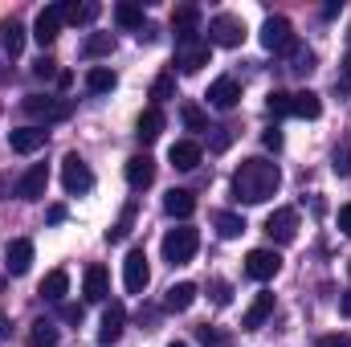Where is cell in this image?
<instances>
[{
	"instance_id": "obj_32",
	"label": "cell",
	"mask_w": 351,
	"mask_h": 347,
	"mask_svg": "<svg viewBox=\"0 0 351 347\" xmlns=\"http://www.w3.org/2000/svg\"><path fill=\"white\" fill-rule=\"evenodd\" d=\"M114 70H106V66H90V74H86V86L94 90V94H106V90H114Z\"/></svg>"
},
{
	"instance_id": "obj_16",
	"label": "cell",
	"mask_w": 351,
	"mask_h": 347,
	"mask_svg": "<svg viewBox=\"0 0 351 347\" xmlns=\"http://www.w3.org/2000/svg\"><path fill=\"white\" fill-rule=\"evenodd\" d=\"M152 180H156V160H152V156H131V160H127V184H131L135 192L152 188Z\"/></svg>"
},
{
	"instance_id": "obj_7",
	"label": "cell",
	"mask_w": 351,
	"mask_h": 347,
	"mask_svg": "<svg viewBox=\"0 0 351 347\" xmlns=\"http://www.w3.org/2000/svg\"><path fill=\"white\" fill-rule=\"evenodd\" d=\"M265 237H269L274 246H290V241L298 237V213H294V208H274V213L265 217Z\"/></svg>"
},
{
	"instance_id": "obj_47",
	"label": "cell",
	"mask_w": 351,
	"mask_h": 347,
	"mask_svg": "<svg viewBox=\"0 0 351 347\" xmlns=\"http://www.w3.org/2000/svg\"><path fill=\"white\" fill-rule=\"evenodd\" d=\"M339 229L351 237V204H343V208H339Z\"/></svg>"
},
{
	"instance_id": "obj_31",
	"label": "cell",
	"mask_w": 351,
	"mask_h": 347,
	"mask_svg": "<svg viewBox=\"0 0 351 347\" xmlns=\"http://www.w3.org/2000/svg\"><path fill=\"white\" fill-rule=\"evenodd\" d=\"M82 53H86V58H106V53H114V33H90L86 45H82Z\"/></svg>"
},
{
	"instance_id": "obj_25",
	"label": "cell",
	"mask_w": 351,
	"mask_h": 347,
	"mask_svg": "<svg viewBox=\"0 0 351 347\" xmlns=\"http://www.w3.org/2000/svg\"><path fill=\"white\" fill-rule=\"evenodd\" d=\"M66 290H70V274H66V270L45 274V282H41V298H45V302H62Z\"/></svg>"
},
{
	"instance_id": "obj_5",
	"label": "cell",
	"mask_w": 351,
	"mask_h": 347,
	"mask_svg": "<svg viewBox=\"0 0 351 347\" xmlns=\"http://www.w3.org/2000/svg\"><path fill=\"white\" fill-rule=\"evenodd\" d=\"M62 184H66L70 196H82V192L94 188V172L86 168V160H82L78 152H70V156L62 160Z\"/></svg>"
},
{
	"instance_id": "obj_49",
	"label": "cell",
	"mask_w": 351,
	"mask_h": 347,
	"mask_svg": "<svg viewBox=\"0 0 351 347\" xmlns=\"http://www.w3.org/2000/svg\"><path fill=\"white\" fill-rule=\"evenodd\" d=\"M217 302H221V307L229 302V286H225V282H217Z\"/></svg>"
},
{
	"instance_id": "obj_38",
	"label": "cell",
	"mask_w": 351,
	"mask_h": 347,
	"mask_svg": "<svg viewBox=\"0 0 351 347\" xmlns=\"http://www.w3.org/2000/svg\"><path fill=\"white\" fill-rule=\"evenodd\" d=\"M290 53H294V66H290L294 74H311V70H315V53H311V49H298V45H294Z\"/></svg>"
},
{
	"instance_id": "obj_2",
	"label": "cell",
	"mask_w": 351,
	"mask_h": 347,
	"mask_svg": "<svg viewBox=\"0 0 351 347\" xmlns=\"http://www.w3.org/2000/svg\"><path fill=\"white\" fill-rule=\"evenodd\" d=\"M196 250H200V233L192 225L168 229V237H164V261L168 265H188V261L196 258Z\"/></svg>"
},
{
	"instance_id": "obj_10",
	"label": "cell",
	"mask_w": 351,
	"mask_h": 347,
	"mask_svg": "<svg viewBox=\"0 0 351 347\" xmlns=\"http://www.w3.org/2000/svg\"><path fill=\"white\" fill-rule=\"evenodd\" d=\"M278 270H282L278 250H250V258H245V274H250L254 282H269V278H278Z\"/></svg>"
},
{
	"instance_id": "obj_14",
	"label": "cell",
	"mask_w": 351,
	"mask_h": 347,
	"mask_svg": "<svg viewBox=\"0 0 351 347\" xmlns=\"http://www.w3.org/2000/svg\"><path fill=\"white\" fill-rule=\"evenodd\" d=\"M58 25H62V12H58V4H49V8H41V12H37L33 37H37V45H41V49L58 41Z\"/></svg>"
},
{
	"instance_id": "obj_3",
	"label": "cell",
	"mask_w": 351,
	"mask_h": 347,
	"mask_svg": "<svg viewBox=\"0 0 351 347\" xmlns=\"http://www.w3.org/2000/svg\"><path fill=\"white\" fill-rule=\"evenodd\" d=\"M245 41V21L233 16V12H217L208 21V45H221V49H237Z\"/></svg>"
},
{
	"instance_id": "obj_17",
	"label": "cell",
	"mask_w": 351,
	"mask_h": 347,
	"mask_svg": "<svg viewBox=\"0 0 351 347\" xmlns=\"http://www.w3.org/2000/svg\"><path fill=\"white\" fill-rule=\"evenodd\" d=\"M82 290H86V302H106V294H110V274H106V265H86Z\"/></svg>"
},
{
	"instance_id": "obj_20",
	"label": "cell",
	"mask_w": 351,
	"mask_h": 347,
	"mask_svg": "<svg viewBox=\"0 0 351 347\" xmlns=\"http://www.w3.org/2000/svg\"><path fill=\"white\" fill-rule=\"evenodd\" d=\"M237 98H241V86H237L233 78H217V82L208 86V102H213L217 110H233Z\"/></svg>"
},
{
	"instance_id": "obj_42",
	"label": "cell",
	"mask_w": 351,
	"mask_h": 347,
	"mask_svg": "<svg viewBox=\"0 0 351 347\" xmlns=\"http://www.w3.org/2000/svg\"><path fill=\"white\" fill-rule=\"evenodd\" d=\"M319 347H351V335H343V331H335V335H323V339H319Z\"/></svg>"
},
{
	"instance_id": "obj_11",
	"label": "cell",
	"mask_w": 351,
	"mask_h": 347,
	"mask_svg": "<svg viewBox=\"0 0 351 347\" xmlns=\"http://www.w3.org/2000/svg\"><path fill=\"white\" fill-rule=\"evenodd\" d=\"M45 188H49V168H45V164H33L29 172L16 180V196H21V200H29V204H33V200H41V196H45Z\"/></svg>"
},
{
	"instance_id": "obj_41",
	"label": "cell",
	"mask_w": 351,
	"mask_h": 347,
	"mask_svg": "<svg viewBox=\"0 0 351 347\" xmlns=\"http://www.w3.org/2000/svg\"><path fill=\"white\" fill-rule=\"evenodd\" d=\"M335 172H339V176H351V147L335 152Z\"/></svg>"
},
{
	"instance_id": "obj_19",
	"label": "cell",
	"mask_w": 351,
	"mask_h": 347,
	"mask_svg": "<svg viewBox=\"0 0 351 347\" xmlns=\"http://www.w3.org/2000/svg\"><path fill=\"white\" fill-rule=\"evenodd\" d=\"M168 160H172V168H180V172H192L200 164V143L196 139H176Z\"/></svg>"
},
{
	"instance_id": "obj_35",
	"label": "cell",
	"mask_w": 351,
	"mask_h": 347,
	"mask_svg": "<svg viewBox=\"0 0 351 347\" xmlns=\"http://www.w3.org/2000/svg\"><path fill=\"white\" fill-rule=\"evenodd\" d=\"M180 119H184L188 131H208V115H204L196 102H184V106H180Z\"/></svg>"
},
{
	"instance_id": "obj_52",
	"label": "cell",
	"mask_w": 351,
	"mask_h": 347,
	"mask_svg": "<svg viewBox=\"0 0 351 347\" xmlns=\"http://www.w3.org/2000/svg\"><path fill=\"white\" fill-rule=\"evenodd\" d=\"M168 347H188V344H168Z\"/></svg>"
},
{
	"instance_id": "obj_27",
	"label": "cell",
	"mask_w": 351,
	"mask_h": 347,
	"mask_svg": "<svg viewBox=\"0 0 351 347\" xmlns=\"http://www.w3.org/2000/svg\"><path fill=\"white\" fill-rule=\"evenodd\" d=\"M192 302H196V286H192V282H176L172 290L164 294V307H168V311H188Z\"/></svg>"
},
{
	"instance_id": "obj_8",
	"label": "cell",
	"mask_w": 351,
	"mask_h": 347,
	"mask_svg": "<svg viewBox=\"0 0 351 347\" xmlns=\"http://www.w3.org/2000/svg\"><path fill=\"white\" fill-rule=\"evenodd\" d=\"M147 282H152L147 254H143V250H131L127 261H123V286H127L131 294H143V290H147Z\"/></svg>"
},
{
	"instance_id": "obj_28",
	"label": "cell",
	"mask_w": 351,
	"mask_h": 347,
	"mask_svg": "<svg viewBox=\"0 0 351 347\" xmlns=\"http://www.w3.org/2000/svg\"><path fill=\"white\" fill-rule=\"evenodd\" d=\"M114 21H119V29H139V33L147 29V25H143V8H139V4H127V0L114 4Z\"/></svg>"
},
{
	"instance_id": "obj_44",
	"label": "cell",
	"mask_w": 351,
	"mask_h": 347,
	"mask_svg": "<svg viewBox=\"0 0 351 347\" xmlns=\"http://www.w3.org/2000/svg\"><path fill=\"white\" fill-rule=\"evenodd\" d=\"M33 74H37V78H53L58 70H53V62H49V58H41V62L33 66Z\"/></svg>"
},
{
	"instance_id": "obj_24",
	"label": "cell",
	"mask_w": 351,
	"mask_h": 347,
	"mask_svg": "<svg viewBox=\"0 0 351 347\" xmlns=\"http://www.w3.org/2000/svg\"><path fill=\"white\" fill-rule=\"evenodd\" d=\"M269 315H274V294H258V298L250 302V311H245L241 327H245V331H258V327H262Z\"/></svg>"
},
{
	"instance_id": "obj_1",
	"label": "cell",
	"mask_w": 351,
	"mask_h": 347,
	"mask_svg": "<svg viewBox=\"0 0 351 347\" xmlns=\"http://www.w3.org/2000/svg\"><path fill=\"white\" fill-rule=\"evenodd\" d=\"M278 184H282L278 164L254 156V160H241V168L233 172V196H237L241 204H262V200H269V196L278 192Z\"/></svg>"
},
{
	"instance_id": "obj_30",
	"label": "cell",
	"mask_w": 351,
	"mask_h": 347,
	"mask_svg": "<svg viewBox=\"0 0 351 347\" xmlns=\"http://www.w3.org/2000/svg\"><path fill=\"white\" fill-rule=\"evenodd\" d=\"M29 347H58V327L49 319H37L29 327Z\"/></svg>"
},
{
	"instance_id": "obj_13",
	"label": "cell",
	"mask_w": 351,
	"mask_h": 347,
	"mask_svg": "<svg viewBox=\"0 0 351 347\" xmlns=\"http://www.w3.org/2000/svg\"><path fill=\"white\" fill-rule=\"evenodd\" d=\"M4 265H8V274H12V278L29 274V265H33V241H29V237L8 241V250H4Z\"/></svg>"
},
{
	"instance_id": "obj_9",
	"label": "cell",
	"mask_w": 351,
	"mask_h": 347,
	"mask_svg": "<svg viewBox=\"0 0 351 347\" xmlns=\"http://www.w3.org/2000/svg\"><path fill=\"white\" fill-rule=\"evenodd\" d=\"M176 66H180V74H196L200 66H208V41H200V37L176 41Z\"/></svg>"
},
{
	"instance_id": "obj_33",
	"label": "cell",
	"mask_w": 351,
	"mask_h": 347,
	"mask_svg": "<svg viewBox=\"0 0 351 347\" xmlns=\"http://www.w3.org/2000/svg\"><path fill=\"white\" fill-rule=\"evenodd\" d=\"M131 221H135V204H127V208H123V217H119V221L106 229V241H110V246L127 241V233H131Z\"/></svg>"
},
{
	"instance_id": "obj_12",
	"label": "cell",
	"mask_w": 351,
	"mask_h": 347,
	"mask_svg": "<svg viewBox=\"0 0 351 347\" xmlns=\"http://www.w3.org/2000/svg\"><path fill=\"white\" fill-rule=\"evenodd\" d=\"M45 127H16V131H8V147L12 152H21V156H33V152H41L45 147Z\"/></svg>"
},
{
	"instance_id": "obj_48",
	"label": "cell",
	"mask_w": 351,
	"mask_h": 347,
	"mask_svg": "<svg viewBox=\"0 0 351 347\" xmlns=\"http://www.w3.org/2000/svg\"><path fill=\"white\" fill-rule=\"evenodd\" d=\"M49 221H53V225H58V221H66V208H62V204H53V208H49Z\"/></svg>"
},
{
	"instance_id": "obj_18",
	"label": "cell",
	"mask_w": 351,
	"mask_h": 347,
	"mask_svg": "<svg viewBox=\"0 0 351 347\" xmlns=\"http://www.w3.org/2000/svg\"><path fill=\"white\" fill-rule=\"evenodd\" d=\"M196 29H200V8L196 4H180L172 12V33L176 41H188V37H196Z\"/></svg>"
},
{
	"instance_id": "obj_39",
	"label": "cell",
	"mask_w": 351,
	"mask_h": 347,
	"mask_svg": "<svg viewBox=\"0 0 351 347\" xmlns=\"http://www.w3.org/2000/svg\"><path fill=\"white\" fill-rule=\"evenodd\" d=\"M200 339H204V347H233V339L221 335L217 327H200Z\"/></svg>"
},
{
	"instance_id": "obj_21",
	"label": "cell",
	"mask_w": 351,
	"mask_h": 347,
	"mask_svg": "<svg viewBox=\"0 0 351 347\" xmlns=\"http://www.w3.org/2000/svg\"><path fill=\"white\" fill-rule=\"evenodd\" d=\"M160 131H164V110H160V106H147V110L139 115V123H135L139 143H156V139H160Z\"/></svg>"
},
{
	"instance_id": "obj_43",
	"label": "cell",
	"mask_w": 351,
	"mask_h": 347,
	"mask_svg": "<svg viewBox=\"0 0 351 347\" xmlns=\"http://www.w3.org/2000/svg\"><path fill=\"white\" fill-rule=\"evenodd\" d=\"M339 90H351V53L343 58V70H339V82H335Z\"/></svg>"
},
{
	"instance_id": "obj_51",
	"label": "cell",
	"mask_w": 351,
	"mask_h": 347,
	"mask_svg": "<svg viewBox=\"0 0 351 347\" xmlns=\"http://www.w3.org/2000/svg\"><path fill=\"white\" fill-rule=\"evenodd\" d=\"M8 331H12V327H8V319H4V315H0V339H4V335H8Z\"/></svg>"
},
{
	"instance_id": "obj_34",
	"label": "cell",
	"mask_w": 351,
	"mask_h": 347,
	"mask_svg": "<svg viewBox=\"0 0 351 347\" xmlns=\"http://www.w3.org/2000/svg\"><path fill=\"white\" fill-rule=\"evenodd\" d=\"M217 233H221L225 241H233V237L245 233V221H241L237 213H217Z\"/></svg>"
},
{
	"instance_id": "obj_22",
	"label": "cell",
	"mask_w": 351,
	"mask_h": 347,
	"mask_svg": "<svg viewBox=\"0 0 351 347\" xmlns=\"http://www.w3.org/2000/svg\"><path fill=\"white\" fill-rule=\"evenodd\" d=\"M164 208H168V217H176V221H188V217L196 213V196H192L188 188H172V192L164 196Z\"/></svg>"
},
{
	"instance_id": "obj_46",
	"label": "cell",
	"mask_w": 351,
	"mask_h": 347,
	"mask_svg": "<svg viewBox=\"0 0 351 347\" xmlns=\"http://www.w3.org/2000/svg\"><path fill=\"white\" fill-rule=\"evenodd\" d=\"M62 319L66 323H82V307H62Z\"/></svg>"
},
{
	"instance_id": "obj_6",
	"label": "cell",
	"mask_w": 351,
	"mask_h": 347,
	"mask_svg": "<svg viewBox=\"0 0 351 347\" xmlns=\"http://www.w3.org/2000/svg\"><path fill=\"white\" fill-rule=\"evenodd\" d=\"M25 110H29L37 123H45V127H49V123L70 119V110H74V106H70L66 98H41V94H29V98H25Z\"/></svg>"
},
{
	"instance_id": "obj_36",
	"label": "cell",
	"mask_w": 351,
	"mask_h": 347,
	"mask_svg": "<svg viewBox=\"0 0 351 347\" xmlns=\"http://www.w3.org/2000/svg\"><path fill=\"white\" fill-rule=\"evenodd\" d=\"M265 110H269L274 119H286V115H290V94H286V90H274V94L265 98Z\"/></svg>"
},
{
	"instance_id": "obj_53",
	"label": "cell",
	"mask_w": 351,
	"mask_h": 347,
	"mask_svg": "<svg viewBox=\"0 0 351 347\" xmlns=\"http://www.w3.org/2000/svg\"><path fill=\"white\" fill-rule=\"evenodd\" d=\"M348 270H351V265H348Z\"/></svg>"
},
{
	"instance_id": "obj_4",
	"label": "cell",
	"mask_w": 351,
	"mask_h": 347,
	"mask_svg": "<svg viewBox=\"0 0 351 347\" xmlns=\"http://www.w3.org/2000/svg\"><path fill=\"white\" fill-rule=\"evenodd\" d=\"M262 45L269 53H290L298 41H294V25L286 21V16H265L262 25Z\"/></svg>"
},
{
	"instance_id": "obj_15",
	"label": "cell",
	"mask_w": 351,
	"mask_h": 347,
	"mask_svg": "<svg viewBox=\"0 0 351 347\" xmlns=\"http://www.w3.org/2000/svg\"><path fill=\"white\" fill-rule=\"evenodd\" d=\"M123 327H127V311H123V302H110V307L102 311V327H98V344H114V339L123 335Z\"/></svg>"
},
{
	"instance_id": "obj_29",
	"label": "cell",
	"mask_w": 351,
	"mask_h": 347,
	"mask_svg": "<svg viewBox=\"0 0 351 347\" xmlns=\"http://www.w3.org/2000/svg\"><path fill=\"white\" fill-rule=\"evenodd\" d=\"M0 45H4V53L16 58V53L25 49V29H21L16 21H4V25H0Z\"/></svg>"
},
{
	"instance_id": "obj_37",
	"label": "cell",
	"mask_w": 351,
	"mask_h": 347,
	"mask_svg": "<svg viewBox=\"0 0 351 347\" xmlns=\"http://www.w3.org/2000/svg\"><path fill=\"white\" fill-rule=\"evenodd\" d=\"M176 94V74H160L156 78V86H152V98H156V106L164 102V98H172Z\"/></svg>"
},
{
	"instance_id": "obj_23",
	"label": "cell",
	"mask_w": 351,
	"mask_h": 347,
	"mask_svg": "<svg viewBox=\"0 0 351 347\" xmlns=\"http://www.w3.org/2000/svg\"><path fill=\"white\" fill-rule=\"evenodd\" d=\"M290 115H298V119H319V115H323V98H319L315 90H298V94H290Z\"/></svg>"
},
{
	"instance_id": "obj_26",
	"label": "cell",
	"mask_w": 351,
	"mask_h": 347,
	"mask_svg": "<svg viewBox=\"0 0 351 347\" xmlns=\"http://www.w3.org/2000/svg\"><path fill=\"white\" fill-rule=\"evenodd\" d=\"M58 12H62V21H66V25H90V21L98 16V4H94V0L74 4V0H70V4H58Z\"/></svg>"
},
{
	"instance_id": "obj_50",
	"label": "cell",
	"mask_w": 351,
	"mask_h": 347,
	"mask_svg": "<svg viewBox=\"0 0 351 347\" xmlns=\"http://www.w3.org/2000/svg\"><path fill=\"white\" fill-rule=\"evenodd\" d=\"M339 311H343V315H348V319H351V290H348V294H343V298H339Z\"/></svg>"
},
{
	"instance_id": "obj_40",
	"label": "cell",
	"mask_w": 351,
	"mask_h": 347,
	"mask_svg": "<svg viewBox=\"0 0 351 347\" xmlns=\"http://www.w3.org/2000/svg\"><path fill=\"white\" fill-rule=\"evenodd\" d=\"M217 135H213V152H225L229 143H233V127H213Z\"/></svg>"
},
{
	"instance_id": "obj_45",
	"label": "cell",
	"mask_w": 351,
	"mask_h": 347,
	"mask_svg": "<svg viewBox=\"0 0 351 347\" xmlns=\"http://www.w3.org/2000/svg\"><path fill=\"white\" fill-rule=\"evenodd\" d=\"M262 139H265V147H269V152H278V147H282V131H278V127H269Z\"/></svg>"
}]
</instances>
